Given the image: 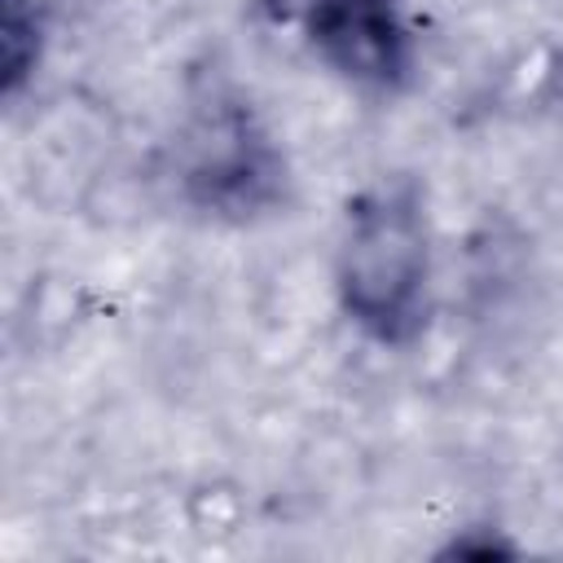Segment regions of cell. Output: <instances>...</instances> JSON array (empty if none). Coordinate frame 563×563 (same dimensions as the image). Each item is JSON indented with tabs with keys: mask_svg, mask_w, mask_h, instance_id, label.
<instances>
[{
	"mask_svg": "<svg viewBox=\"0 0 563 563\" xmlns=\"http://www.w3.org/2000/svg\"><path fill=\"white\" fill-rule=\"evenodd\" d=\"M48 44V0H4L0 9V84L13 101L40 70Z\"/></svg>",
	"mask_w": 563,
	"mask_h": 563,
	"instance_id": "obj_4",
	"label": "cell"
},
{
	"mask_svg": "<svg viewBox=\"0 0 563 563\" xmlns=\"http://www.w3.org/2000/svg\"><path fill=\"white\" fill-rule=\"evenodd\" d=\"M167 176L189 211L220 224L264 220L290 189V163L277 132L229 79L189 92L167 150Z\"/></svg>",
	"mask_w": 563,
	"mask_h": 563,
	"instance_id": "obj_2",
	"label": "cell"
},
{
	"mask_svg": "<svg viewBox=\"0 0 563 563\" xmlns=\"http://www.w3.org/2000/svg\"><path fill=\"white\" fill-rule=\"evenodd\" d=\"M312 62L365 97H400L418 75V35L405 0H295Z\"/></svg>",
	"mask_w": 563,
	"mask_h": 563,
	"instance_id": "obj_3",
	"label": "cell"
},
{
	"mask_svg": "<svg viewBox=\"0 0 563 563\" xmlns=\"http://www.w3.org/2000/svg\"><path fill=\"white\" fill-rule=\"evenodd\" d=\"M330 290L339 317L383 352H405L427 334L435 233L427 189L413 176H378L347 198L330 251Z\"/></svg>",
	"mask_w": 563,
	"mask_h": 563,
	"instance_id": "obj_1",
	"label": "cell"
}]
</instances>
